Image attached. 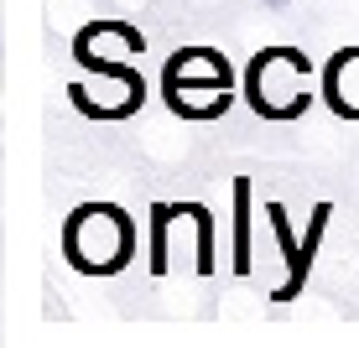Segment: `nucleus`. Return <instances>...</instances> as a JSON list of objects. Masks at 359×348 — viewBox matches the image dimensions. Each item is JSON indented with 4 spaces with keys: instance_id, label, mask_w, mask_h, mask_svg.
<instances>
[{
    "instance_id": "7ed1b4c3",
    "label": "nucleus",
    "mask_w": 359,
    "mask_h": 348,
    "mask_svg": "<svg viewBox=\"0 0 359 348\" xmlns=\"http://www.w3.org/2000/svg\"><path fill=\"white\" fill-rule=\"evenodd\" d=\"M141 57V32H130L126 21H94L79 32V63L83 68H130Z\"/></svg>"
},
{
    "instance_id": "20e7f679",
    "label": "nucleus",
    "mask_w": 359,
    "mask_h": 348,
    "mask_svg": "<svg viewBox=\"0 0 359 348\" xmlns=\"http://www.w3.org/2000/svg\"><path fill=\"white\" fill-rule=\"evenodd\" d=\"M83 115H99V120H120L141 104V78L135 68H99V83L94 89H73Z\"/></svg>"
},
{
    "instance_id": "f257e3e1",
    "label": "nucleus",
    "mask_w": 359,
    "mask_h": 348,
    "mask_svg": "<svg viewBox=\"0 0 359 348\" xmlns=\"http://www.w3.org/2000/svg\"><path fill=\"white\" fill-rule=\"evenodd\" d=\"M245 99H250L255 115L266 120H292L307 109V99H313V68H307V57L297 53V47H271L250 63L245 73Z\"/></svg>"
},
{
    "instance_id": "39448f33",
    "label": "nucleus",
    "mask_w": 359,
    "mask_h": 348,
    "mask_svg": "<svg viewBox=\"0 0 359 348\" xmlns=\"http://www.w3.org/2000/svg\"><path fill=\"white\" fill-rule=\"evenodd\" d=\"M162 94L182 120H214L229 109V83H162Z\"/></svg>"
},
{
    "instance_id": "423d86ee",
    "label": "nucleus",
    "mask_w": 359,
    "mask_h": 348,
    "mask_svg": "<svg viewBox=\"0 0 359 348\" xmlns=\"http://www.w3.org/2000/svg\"><path fill=\"white\" fill-rule=\"evenodd\" d=\"M323 94H328V109L344 120H359V47L339 53L323 73Z\"/></svg>"
},
{
    "instance_id": "0eeeda50",
    "label": "nucleus",
    "mask_w": 359,
    "mask_h": 348,
    "mask_svg": "<svg viewBox=\"0 0 359 348\" xmlns=\"http://www.w3.org/2000/svg\"><path fill=\"white\" fill-rule=\"evenodd\" d=\"M162 83H229V63L219 53H208V47H188V53H177L167 63Z\"/></svg>"
},
{
    "instance_id": "f03ea898",
    "label": "nucleus",
    "mask_w": 359,
    "mask_h": 348,
    "mask_svg": "<svg viewBox=\"0 0 359 348\" xmlns=\"http://www.w3.org/2000/svg\"><path fill=\"white\" fill-rule=\"evenodd\" d=\"M63 255L89 276H109L130 260V218L109 203H89L68 218L63 229Z\"/></svg>"
}]
</instances>
